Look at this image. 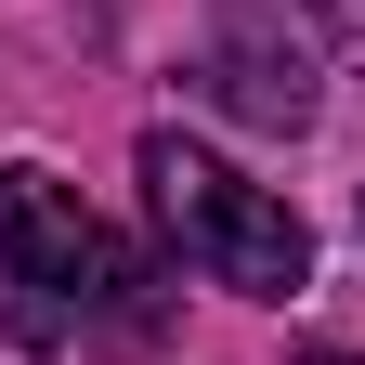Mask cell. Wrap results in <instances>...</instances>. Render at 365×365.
Wrapping results in <instances>:
<instances>
[{
  "label": "cell",
  "mask_w": 365,
  "mask_h": 365,
  "mask_svg": "<svg viewBox=\"0 0 365 365\" xmlns=\"http://www.w3.org/2000/svg\"><path fill=\"white\" fill-rule=\"evenodd\" d=\"M300 365H365V352H327V339H313V352H300Z\"/></svg>",
  "instance_id": "obj_5"
},
{
  "label": "cell",
  "mask_w": 365,
  "mask_h": 365,
  "mask_svg": "<svg viewBox=\"0 0 365 365\" xmlns=\"http://www.w3.org/2000/svg\"><path fill=\"white\" fill-rule=\"evenodd\" d=\"M300 14H313V26H327V39H339V53L365 66V0H300Z\"/></svg>",
  "instance_id": "obj_4"
},
{
  "label": "cell",
  "mask_w": 365,
  "mask_h": 365,
  "mask_svg": "<svg viewBox=\"0 0 365 365\" xmlns=\"http://www.w3.org/2000/svg\"><path fill=\"white\" fill-rule=\"evenodd\" d=\"M0 287H14V339L26 352H66V339H157L170 313V274L105 235V222L78 209V182L53 170H0Z\"/></svg>",
  "instance_id": "obj_1"
},
{
  "label": "cell",
  "mask_w": 365,
  "mask_h": 365,
  "mask_svg": "<svg viewBox=\"0 0 365 365\" xmlns=\"http://www.w3.org/2000/svg\"><path fill=\"white\" fill-rule=\"evenodd\" d=\"M209 91H222L248 130H313V78H300L287 39L261 26V0H235V14H222V39H209Z\"/></svg>",
  "instance_id": "obj_3"
},
{
  "label": "cell",
  "mask_w": 365,
  "mask_h": 365,
  "mask_svg": "<svg viewBox=\"0 0 365 365\" xmlns=\"http://www.w3.org/2000/svg\"><path fill=\"white\" fill-rule=\"evenodd\" d=\"M144 209H157V235L196 261L209 287H235V300H300L313 287L300 209L261 196L248 170H222L209 144H182V130H144Z\"/></svg>",
  "instance_id": "obj_2"
}]
</instances>
